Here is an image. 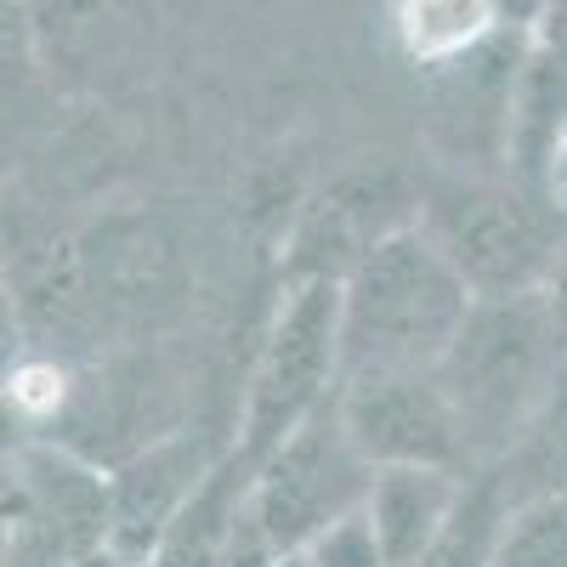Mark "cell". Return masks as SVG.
Masks as SVG:
<instances>
[{"mask_svg":"<svg viewBox=\"0 0 567 567\" xmlns=\"http://www.w3.org/2000/svg\"><path fill=\"white\" fill-rule=\"evenodd\" d=\"M471 307L477 290L420 221L381 233L341 278V386L437 369Z\"/></svg>","mask_w":567,"mask_h":567,"instance_id":"cell-1","label":"cell"},{"mask_svg":"<svg viewBox=\"0 0 567 567\" xmlns=\"http://www.w3.org/2000/svg\"><path fill=\"white\" fill-rule=\"evenodd\" d=\"M567 352L550 329L545 296H477L465 329L454 336L437 381L460 414L465 454H511L528 420L550 398Z\"/></svg>","mask_w":567,"mask_h":567,"instance_id":"cell-2","label":"cell"},{"mask_svg":"<svg viewBox=\"0 0 567 567\" xmlns=\"http://www.w3.org/2000/svg\"><path fill=\"white\" fill-rule=\"evenodd\" d=\"M341 392V278L307 272L290 278L267 341L250 369V392L239 414V449L261 465L296 425Z\"/></svg>","mask_w":567,"mask_h":567,"instance_id":"cell-3","label":"cell"},{"mask_svg":"<svg viewBox=\"0 0 567 567\" xmlns=\"http://www.w3.org/2000/svg\"><path fill=\"white\" fill-rule=\"evenodd\" d=\"M374 471L381 465L352 437V425L341 414V392H336L256 465L250 511H256V528H261L267 550L296 556L323 528H336L341 516L363 511L369 488H374Z\"/></svg>","mask_w":567,"mask_h":567,"instance_id":"cell-4","label":"cell"},{"mask_svg":"<svg viewBox=\"0 0 567 567\" xmlns=\"http://www.w3.org/2000/svg\"><path fill=\"white\" fill-rule=\"evenodd\" d=\"M420 227L460 267L477 296H528L561 256V221L534 194H511L494 182H454L420 210Z\"/></svg>","mask_w":567,"mask_h":567,"instance_id":"cell-5","label":"cell"},{"mask_svg":"<svg viewBox=\"0 0 567 567\" xmlns=\"http://www.w3.org/2000/svg\"><path fill=\"white\" fill-rule=\"evenodd\" d=\"M109 550V477L69 449H18L7 465V567H74Z\"/></svg>","mask_w":567,"mask_h":567,"instance_id":"cell-6","label":"cell"},{"mask_svg":"<svg viewBox=\"0 0 567 567\" xmlns=\"http://www.w3.org/2000/svg\"><path fill=\"white\" fill-rule=\"evenodd\" d=\"M341 414L352 437L374 465H465V432L460 414L437 381L425 374H374V381H347L341 386Z\"/></svg>","mask_w":567,"mask_h":567,"instance_id":"cell-7","label":"cell"},{"mask_svg":"<svg viewBox=\"0 0 567 567\" xmlns=\"http://www.w3.org/2000/svg\"><path fill=\"white\" fill-rule=\"evenodd\" d=\"M210 465L216 454H205V443L194 437H159L148 449H136L125 465H114L109 471V550L125 567H148L159 539L176 523V511L205 483Z\"/></svg>","mask_w":567,"mask_h":567,"instance_id":"cell-8","label":"cell"},{"mask_svg":"<svg viewBox=\"0 0 567 567\" xmlns=\"http://www.w3.org/2000/svg\"><path fill=\"white\" fill-rule=\"evenodd\" d=\"M250 488H256V460L233 443L227 454H216L205 483L187 494V505L176 511V523L159 539L148 567H227L233 539H239L245 511H250Z\"/></svg>","mask_w":567,"mask_h":567,"instance_id":"cell-9","label":"cell"},{"mask_svg":"<svg viewBox=\"0 0 567 567\" xmlns=\"http://www.w3.org/2000/svg\"><path fill=\"white\" fill-rule=\"evenodd\" d=\"M460 471L454 465H381L369 488V523L381 534L392 567H420V556L437 545L449 516L460 505Z\"/></svg>","mask_w":567,"mask_h":567,"instance_id":"cell-10","label":"cell"},{"mask_svg":"<svg viewBox=\"0 0 567 567\" xmlns=\"http://www.w3.org/2000/svg\"><path fill=\"white\" fill-rule=\"evenodd\" d=\"M511 29L499 0H398V40L420 69H449Z\"/></svg>","mask_w":567,"mask_h":567,"instance_id":"cell-11","label":"cell"},{"mask_svg":"<svg viewBox=\"0 0 567 567\" xmlns=\"http://www.w3.org/2000/svg\"><path fill=\"white\" fill-rule=\"evenodd\" d=\"M516 494L505 483V471H483L460 488V505L449 516V528L437 534V545L420 556V567H488L494 561V545H499V528L511 516Z\"/></svg>","mask_w":567,"mask_h":567,"instance_id":"cell-12","label":"cell"},{"mask_svg":"<svg viewBox=\"0 0 567 567\" xmlns=\"http://www.w3.org/2000/svg\"><path fill=\"white\" fill-rule=\"evenodd\" d=\"M488 567H567V483L511 505Z\"/></svg>","mask_w":567,"mask_h":567,"instance_id":"cell-13","label":"cell"},{"mask_svg":"<svg viewBox=\"0 0 567 567\" xmlns=\"http://www.w3.org/2000/svg\"><path fill=\"white\" fill-rule=\"evenodd\" d=\"M301 556H307V567H392L381 534H374V523H369V511L341 516V523L323 528Z\"/></svg>","mask_w":567,"mask_h":567,"instance_id":"cell-14","label":"cell"},{"mask_svg":"<svg viewBox=\"0 0 567 567\" xmlns=\"http://www.w3.org/2000/svg\"><path fill=\"white\" fill-rule=\"evenodd\" d=\"M528 45H534L539 58L567 63V0H545V7L534 12V23H528Z\"/></svg>","mask_w":567,"mask_h":567,"instance_id":"cell-15","label":"cell"},{"mask_svg":"<svg viewBox=\"0 0 567 567\" xmlns=\"http://www.w3.org/2000/svg\"><path fill=\"white\" fill-rule=\"evenodd\" d=\"M545 312H550V329H556V341H561V352H567V245H561V256H556V267H550V278H545Z\"/></svg>","mask_w":567,"mask_h":567,"instance_id":"cell-16","label":"cell"},{"mask_svg":"<svg viewBox=\"0 0 567 567\" xmlns=\"http://www.w3.org/2000/svg\"><path fill=\"white\" fill-rule=\"evenodd\" d=\"M545 194L567 205V131L556 136V154H550V171H545Z\"/></svg>","mask_w":567,"mask_h":567,"instance_id":"cell-17","label":"cell"},{"mask_svg":"<svg viewBox=\"0 0 567 567\" xmlns=\"http://www.w3.org/2000/svg\"><path fill=\"white\" fill-rule=\"evenodd\" d=\"M539 7H545V0H499V12H505V23H511V29H528Z\"/></svg>","mask_w":567,"mask_h":567,"instance_id":"cell-18","label":"cell"},{"mask_svg":"<svg viewBox=\"0 0 567 567\" xmlns=\"http://www.w3.org/2000/svg\"><path fill=\"white\" fill-rule=\"evenodd\" d=\"M74 567H125V561H120L114 550H91V556H85V561H74Z\"/></svg>","mask_w":567,"mask_h":567,"instance_id":"cell-19","label":"cell"},{"mask_svg":"<svg viewBox=\"0 0 567 567\" xmlns=\"http://www.w3.org/2000/svg\"><path fill=\"white\" fill-rule=\"evenodd\" d=\"M272 567H307V556H301V550H296V556H278Z\"/></svg>","mask_w":567,"mask_h":567,"instance_id":"cell-20","label":"cell"}]
</instances>
